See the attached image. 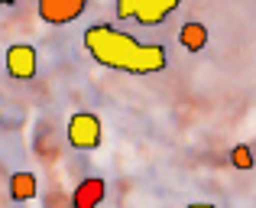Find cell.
Segmentation results:
<instances>
[{"instance_id":"6da1fadb","label":"cell","mask_w":256,"mask_h":208,"mask_svg":"<svg viewBox=\"0 0 256 208\" xmlns=\"http://www.w3.org/2000/svg\"><path fill=\"white\" fill-rule=\"evenodd\" d=\"M91 59L104 69L126 72V75H156L169 65V52L159 43H143L110 23H94L82 36Z\"/></svg>"},{"instance_id":"7a4b0ae2","label":"cell","mask_w":256,"mask_h":208,"mask_svg":"<svg viewBox=\"0 0 256 208\" xmlns=\"http://www.w3.org/2000/svg\"><path fill=\"white\" fill-rule=\"evenodd\" d=\"M65 137L75 150H98L100 140H104V124H100L98 114L91 111H78L68 117V127H65Z\"/></svg>"},{"instance_id":"3957f363","label":"cell","mask_w":256,"mask_h":208,"mask_svg":"<svg viewBox=\"0 0 256 208\" xmlns=\"http://www.w3.org/2000/svg\"><path fill=\"white\" fill-rule=\"evenodd\" d=\"M4 65H6V75L10 78H16V82H32V78H36V65H39L36 46L13 43L4 56Z\"/></svg>"},{"instance_id":"277c9868","label":"cell","mask_w":256,"mask_h":208,"mask_svg":"<svg viewBox=\"0 0 256 208\" xmlns=\"http://www.w3.org/2000/svg\"><path fill=\"white\" fill-rule=\"evenodd\" d=\"M88 10V0H39L36 13L46 26H68L75 20H82Z\"/></svg>"},{"instance_id":"5b68a950","label":"cell","mask_w":256,"mask_h":208,"mask_svg":"<svg viewBox=\"0 0 256 208\" xmlns=\"http://www.w3.org/2000/svg\"><path fill=\"white\" fill-rule=\"evenodd\" d=\"M104 198H107V182L100 176H88L72 192V208H100Z\"/></svg>"},{"instance_id":"8992f818","label":"cell","mask_w":256,"mask_h":208,"mask_svg":"<svg viewBox=\"0 0 256 208\" xmlns=\"http://www.w3.org/2000/svg\"><path fill=\"white\" fill-rule=\"evenodd\" d=\"M178 10V0H136V23L140 26H159L166 17Z\"/></svg>"},{"instance_id":"52a82bcc","label":"cell","mask_w":256,"mask_h":208,"mask_svg":"<svg viewBox=\"0 0 256 208\" xmlns=\"http://www.w3.org/2000/svg\"><path fill=\"white\" fill-rule=\"evenodd\" d=\"M208 39H211V33H208L204 23H198V20H188V23H182L178 43H182V49H185V52H192V56H194V52H204Z\"/></svg>"},{"instance_id":"ba28073f","label":"cell","mask_w":256,"mask_h":208,"mask_svg":"<svg viewBox=\"0 0 256 208\" xmlns=\"http://www.w3.org/2000/svg\"><path fill=\"white\" fill-rule=\"evenodd\" d=\"M39 195V179L30 169H20L10 176V198L13 202H32Z\"/></svg>"},{"instance_id":"9c48e42d","label":"cell","mask_w":256,"mask_h":208,"mask_svg":"<svg viewBox=\"0 0 256 208\" xmlns=\"http://www.w3.org/2000/svg\"><path fill=\"white\" fill-rule=\"evenodd\" d=\"M253 163H256V159H253V150L246 143H237L230 150V166H234V169H253Z\"/></svg>"},{"instance_id":"30bf717a","label":"cell","mask_w":256,"mask_h":208,"mask_svg":"<svg viewBox=\"0 0 256 208\" xmlns=\"http://www.w3.org/2000/svg\"><path fill=\"white\" fill-rule=\"evenodd\" d=\"M114 13H117V20H133L136 17V0H117Z\"/></svg>"},{"instance_id":"8fae6325","label":"cell","mask_w":256,"mask_h":208,"mask_svg":"<svg viewBox=\"0 0 256 208\" xmlns=\"http://www.w3.org/2000/svg\"><path fill=\"white\" fill-rule=\"evenodd\" d=\"M188 208H218V205H214V202H192Z\"/></svg>"}]
</instances>
